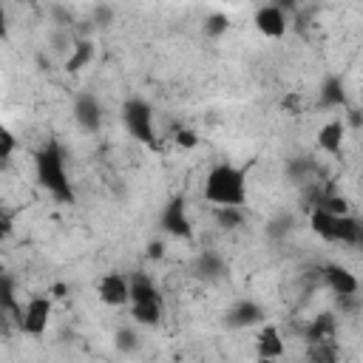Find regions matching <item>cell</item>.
I'll return each mask as SVG.
<instances>
[{"label": "cell", "mask_w": 363, "mask_h": 363, "mask_svg": "<svg viewBox=\"0 0 363 363\" xmlns=\"http://www.w3.org/2000/svg\"><path fill=\"white\" fill-rule=\"evenodd\" d=\"M34 173H37L40 187L45 193H51V199H57L60 204H74V187L65 173V153H62L60 142L48 139L34 153Z\"/></svg>", "instance_id": "obj_1"}, {"label": "cell", "mask_w": 363, "mask_h": 363, "mask_svg": "<svg viewBox=\"0 0 363 363\" xmlns=\"http://www.w3.org/2000/svg\"><path fill=\"white\" fill-rule=\"evenodd\" d=\"M204 201L213 207H244L247 201V170L230 162L210 167L204 179Z\"/></svg>", "instance_id": "obj_2"}, {"label": "cell", "mask_w": 363, "mask_h": 363, "mask_svg": "<svg viewBox=\"0 0 363 363\" xmlns=\"http://www.w3.org/2000/svg\"><path fill=\"white\" fill-rule=\"evenodd\" d=\"M122 122H125V130H128L136 142H142V145H147V147L156 145V133H153V108H150L142 96H130V99L122 105Z\"/></svg>", "instance_id": "obj_3"}, {"label": "cell", "mask_w": 363, "mask_h": 363, "mask_svg": "<svg viewBox=\"0 0 363 363\" xmlns=\"http://www.w3.org/2000/svg\"><path fill=\"white\" fill-rule=\"evenodd\" d=\"M51 309H54V298L51 295H31L23 306V315L17 320L20 332L28 337H43L48 323H51Z\"/></svg>", "instance_id": "obj_4"}, {"label": "cell", "mask_w": 363, "mask_h": 363, "mask_svg": "<svg viewBox=\"0 0 363 363\" xmlns=\"http://www.w3.org/2000/svg\"><path fill=\"white\" fill-rule=\"evenodd\" d=\"M159 224L167 235L173 238H184L190 241L193 238V221L187 216V201L182 196H173L164 207H162V216H159Z\"/></svg>", "instance_id": "obj_5"}, {"label": "cell", "mask_w": 363, "mask_h": 363, "mask_svg": "<svg viewBox=\"0 0 363 363\" xmlns=\"http://www.w3.org/2000/svg\"><path fill=\"white\" fill-rule=\"evenodd\" d=\"M255 28L269 37V40H281L289 28V20H286V11L278 6V3H267L255 11Z\"/></svg>", "instance_id": "obj_6"}, {"label": "cell", "mask_w": 363, "mask_h": 363, "mask_svg": "<svg viewBox=\"0 0 363 363\" xmlns=\"http://www.w3.org/2000/svg\"><path fill=\"white\" fill-rule=\"evenodd\" d=\"M96 292H99V301L105 306H125V303H130V281L122 272L102 275Z\"/></svg>", "instance_id": "obj_7"}, {"label": "cell", "mask_w": 363, "mask_h": 363, "mask_svg": "<svg viewBox=\"0 0 363 363\" xmlns=\"http://www.w3.org/2000/svg\"><path fill=\"white\" fill-rule=\"evenodd\" d=\"M301 335L306 340V346H315V343H337V318L332 312H320L315 315L309 323L301 326Z\"/></svg>", "instance_id": "obj_8"}, {"label": "cell", "mask_w": 363, "mask_h": 363, "mask_svg": "<svg viewBox=\"0 0 363 363\" xmlns=\"http://www.w3.org/2000/svg\"><path fill=\"white\" fill-rule=\"evenodd\" d=\"M74 119L82 130L88 133H99L102 128V108H99V99L94 94H79L74 99Z\"/></svg>", "instance_id": "obj_9"}, {"label": "cell", "mask_w": 363, "mask_h": 363, "mask_svg": "<svg viewBox=\"0 0 363 363\" xmlns=\"http://www.w3.org/2000/svg\"><path fill=\"white\" fill-rule=\"evenodd\" d=\"M224 323H227L230 329H247V326L264 323V309H261V303H258V301H250V298L235 301V303L227 309Z\"/></svg>", "instance_id": "obj_10"}, {"label": "cell", "mask_w": 363, "mask_h": 363, "mask_svg": "<svg viewBox=\"0 0 363 363\" xmlns=\"http://www.w3.org/2000/svg\"><path fill=\"white\" fill-rule=\"evenodd\" d=\"M323 281H326V286H329L337 298L357 295V289H360V284H357L354 272H352V269H346V267H340V264H329V267L323 269Z\"/></svg>", "instance_id": "obj_11"}, {"label": "cell", "mask_w": 363, "mask_h": 363, "mask_svg": "<svg viewBox=\"0 0 363 363\" xmlns=\"http://www.w3.org/2000/svg\"><path fill=\"white\" fill-rule=\"evenodd\" d=\"M343 136H346V125L340 119H329L318 130V150H323L332 159H340V153H343Z\"/></svg>", "instance_id": "obj_12"}, {"label": "cell", "mask_w": 363, "mask_h": 363, "mask_svg": "<svg viewBox=\"0 0 363 363\" xmlns=\"http://www.w3.org/2000/svg\"><path fill=\"white\" fill-rule=\"evenodd\" d=\"M255 352H258V357H269V360L284 357L286 343H284V335L275 323H264V329L258 332V340H255Z\"/></svg>", "instance_id": "obj_13"}, {"label": "cell", "mask_w": 363, "mask_h": 363, "mask_svg": "<svg viewBox=\"0 0 363 363\" xmlns=\"http://www.w3.org/2000/svg\"><path fill=\"white\" fill-rule=\"evenodd\" d=\"M335 241L349 244V247L363 244V224L352 216H337L335 218Z\"/></svg>", "instance_id": "obj_14"}, {"label": "cell", "mask_w": 363, "mask_h": 363, "mask_svg": "<svg viewBox=\"0 0 363 363\" xmlns=\"http://www.w3.org/2000/svg\"><path fill=\"white\" fill-rule=\"evenodd\" d=\"M320 108H343L346 105V91H343V79L340 77H326L320 91H318Z\"/></svg>", "instance_id": "obj_15"}, {"label": "cell", "mask_w": 363, "mask_h": 363, "mask_svg": "<svg viewBox=\"0 0 363 363\" xmlns=\"http://www.w3.org/2000/svg\"><path fill=\"white\" fill-rule=\"evenodd\" d=\"M91 60H94V43L91 40H77L71 45V54L65 57V71L68 74H77L85 65H91Z\"/></svg>", "instance_id": "obj_16"}, {"label": "cell", "mask_w": 363, "mask_h": 363, "mask_svg": "<svg viewBox=\"0 0 363 363\" xmlns=\"http://www.w3.org/2000/svg\"><path fill=\"white\" fill-rule=\"evenodd\" d=\"M335 218H337V216L312 207V210H309V230H312L318 238H323V241H335Z\"/></svg>", "instance_id": "obj_17"}, {"label": "cell", "mask_w": 363, "mask_h": 363, "mask_svg": "<svg viewBox=\"0 0 363 363\" xmlns=\"http://www.w3.org/2000/svg\"><path fill=\"white\" fill-rule=\"evenodd\" d=\"M162 312H164L162 298L159 301H145V303H130V315L139 326H156L162 320Z\"/></svg>", "instance_id": "obj_18"}, {"label": "cell", "mask_w": 363, "mask_h": 363, "mask_svg": "<svg viewBox=\"0 0 363 363\" xmlns=\"http://www.w3.org/2000/svg\"><path fill=\"white\" fill-rule=\"evenodd\" d=\"M159 298H162V295H159L156 284H153L147 275L136 272V275L130 278V303H145V301H159Z\"/></svg>", "instance_id": "obj_19"}, {"label": "cell", "mask_w": 363, "mask_h": 363, "mask_svg": "<svg viewBox=\"0 0 363 363\" xmlns=\"http://www.w3.org/2000/svg\"><path fill=\"white\" fill-rule=\"evenodd\" d=\"M306 360L309 363H340L337 343H315V346H306Z\"/></svg>", "instance_id": "obj_20"}, {"label": "cell", "mask_w": 363, "mask_h": 363, "mask_svg": "<svg viewBox=\"0 0 363 363\" xmlns=\"http://www.w3.org/2000/svg\"><path fill=\"white\" fill-rule=\"evenodd\" d=\"M196 267H199V272H201V275H207V278H221V275L227 272V267H224L221 255H216V252H201Z\"/></svg>", "instance_id": "obj_21"}, {"label": "cell", "mask_w": 363, "mask_h": 363, "mask_svg": "<svg viewBox=\"0 0 363 363\" xmlns=\"http://www.w3.org/2000/svg\"><path fill=\"white\" fill-rule=\"evenodd\" d=\"M216 221L224 230H235L244 224V207H216Z\"/></svg>", "instance_id": "obj_22"}, {"label": "cell", "mask_w": 363, "mask_h": 363, "mask_svg": "<svg viewBox=\"0 0 363 363\" xmlns=\"http://www.w3.org/2000/svg\"><path fill=\"white\" fill-rule=\"evenodd\" d=\"M113 346H116V352H122V354H133V352L139 349V337H136V332H133L130 326H122V329H116V335H113Z\"/></svg>", "instance_id": "obj_23"}, {"label": "cell", "mask_w": 363, "mask_h": 363, "mask_svg": "<svg viewBox=\"0 0 363 363\" xmlns=\"http://www.w3.org/2000/svg\"><path fill=\"white\" fill-rule=\"evenodd\" d=\"M227 28H230V20H227V14H221V11H216V14H210V17L204 20V34H207L210 40H218L221 34H227Z\"/></svg>", "instance_id": "obj_24"}, {"label": "cell", "mask_w": 363, "mask_h": 363, "mask_svg": "<svg viewBox=\"0 0 363 363\" xmlns=\"http://www.w3.org/2000/svg\"><path fill=\"white\" fill-rule=\"evenodd\" d=\"M173 142H176V147H182V150H193V147H199V133H196L193 128H179V130L173 133Z\"/></svg>", "instance_id": "obj_25"}, {"label": "cell", "mask_w": 363, "mask_h": 363, "mask_svg": "<svg viewBox=\"0 0 363 363\" xmlns=\"http://www.w3.org/2000/svg\"><path fill=\"white\" fill-rule=\"evenodd\" d=\"M14 150H17V139H14V133H11L9 128H3V130H0V159L9 162Z\"/></svg>", "instance_id": "obj_26"}, {"label": "cell", "mask_w": 363, "mask_h": 363, "mask_svg": "<svg viewBox=\"0 0 363 363\" xmlns=\"http://www.w3.org/2000/svg\"><path fill=\"white\" fill-rule=\"evenodd\" d=\"M145 255H147L150 261H159V258L164 255V244H162V241H150V244H147V252H145Z\"/></svg>", "instance_id": "obj_27"}, {"label": "cell", "mask_w": 363, "mask_h": 363, "mask_svg": "<svg viewBox=\"0 0 363 363\" xmlns=\"http://www.w3.org/2000/svg\"><path fill=\"white\" fill-rule=\"evenodd\" d=\"M298 105H301V96L298 94H286L284 96V111L286 113H298Z\"/></svg>", "instance_id": "obj_28"}, {"label": "cell", "mask_w": 363, "mask_h": 363, "mask_svg": "<svg viewBox=\"0 0 363 363\" xmlns=\"http://www.w3.org/2000/svg\"><path fill=\"white\" fill-rule=\"evenodd\" d=\"M48 295H51L54 301H57V298H65V295H68V286H65V284H54V286L48 289Z\"/></svg>", "instance_id": "obj_29"}, {"label": "cell", "mask_w": 363, "mask_h": 363, "mask_svg": "<svg viewBox=\"0 0 363 363\" xmlns=\"http://www.w3.org/2000/svg\"><path fill=\"white\" fill-rule=\"evenodd\" d=\"M255 363H278V360H269V357H258Z\"/></svg>", "instance_id": "obj_30"}]
</instances>
